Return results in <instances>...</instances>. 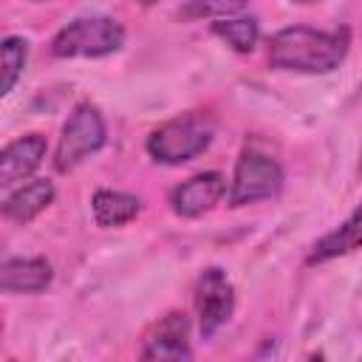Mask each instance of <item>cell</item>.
Instances as JSON below:
<instances>
[{
    "mask_svg": "<svg viewBox=\"0 0 362 362\" xmlns=\"http://www.w3.org/2000/svg\"><path fill=\"white\" fill-rule=\"evenodd\" d=\"M141 6H153V3H158V0H139Z\"/></svg>",
    "mask_w": 362,
    "mask_h": 362,
    "instance_id": "18",
    "label": "cell"
},
{
    "mask_svg": "<svg viewBox=\"0 0 362 362\" xmlns=\"http://www.w3.org/2000/svg\"><path fill=\"white\" fill-rule=\"evenodd\" d=\"M351 48V31L331 28H308V25H288L272 34L266 57L269 65L277 71H294V74H331L339 68Z\"/></svg>",
    "mask_w": 362,
    "mask_h": 362,
    "instance_id": "1",
    "label": "cell"
},
{
    "mask_svg": "<svg viewBox=\"0 0 362 362\" xmlns=\"http://www.w3.org/2000/svg\"><path fill=\"white\" fill-rule=\"evenodd\" d=\"M212 141V122L204 113H181L150 130L144 147L158 164H187Z\"/></svg>",
    "mask_w": 362,
    "mask_h": 362,
    "instance_id": "3",
    "label": "cell"
},
{
    "mask_svg": "<svg viewBox=\"0 0 362 362\" xmlns=\"http://www.w3.org/2000/svg\"><path fill=\"white\" fill-rule=\"evenodd\" d=\"M122 45H124V25L113 17L93 14V17H76L68 25H62L51 37L48 51L57 59H99L116 54Z\"/></svg>",
    "mask_w": 362,
    "mask_h": 362,
    "instance_id": "2",
    "label": "cell"
},
{
    "mask_svg": "<svg viewBox=\"0 0 362 362\" xmlns=\"http://www.w3.org/2000/svg\"><path fill=\"white\" fill-rule=\"evenodd\" d=\"M90 209H93V221L102 229H113V226H124L130 223L139 212H141V201L130 192H119V189H96L90 198Z\"/></svg>",
    "mask_w": 362,
    "mask_h": 362,
    "instance_id": "13",
    "label": "cell"
},
{
    "mask_svg": "<svg viewBox=\"0 0 362 362\" xmlns=\"http://www.w3.org/2000/svg\"><path fill=\"white\" fill-rule=\"evenodd\" d=\"M226 178L218 173V170H209V173H198L187 181H181L178 187H173L170 192V209L178 215V218H201L206 215L209 209H215L221 204V198L226 195Z\"/></svg>",
    "mask_w": 362,
    "mask_h": 362,
    "instance_id": "7",
    "label": "cell"
},
{
    "mask_svg": "<svg viewBox=\"0 0 362 362\" xmlns=\"http://www.w3.org/2000/svg\"><path fill=\"white\" fill-rule=\"evenodd\" d=\"M141 359L164 362V359H192L189 345V317L184 311H167L147 334L141 345Z\"/></svg>",
    "mask_w": 362,
    "mask_h": 362,
    "instance_id": "8",
    "label": "cell"
},
{
    "mask_svg": "<svg viewBox=\"0 0 362 362\" xmlns=\"http://www.w3.org/2000/svg\"><path fill=\"white\" fill-rule=\"evenodd\" d=\"M249 8V0H187L178 11L181 20H223V17H238Z\"/></svg>",
    "mask_w": 362,
    "mask_h": 362,
    "instance_id": "16",
    "label": "cell"
},
{
    "mask_svg": "<svg viewBox=\"0 0 362 362\" xmlns=\"http://www.w3.org/2000/svg\"><path fill=\"white\" fill-rule=\"evenodd\" d=\"M54 195L57 189L48 178H31L3 198V218L25 226L54 204Z\"/></svg>",
    "mask_w": 362,
    "mask_h": 362,
    "instance_id": "12",
    "label": "cell"
},
{
    "mask_svg": "<svg viewBox=\"0 0 362 362\" xmlns=\"http://www.w3.org/2000/svg\"><path fill=\"white\" fill-rule=\"evenodd\" d=\"M291 3H300V6H311V3H322V0H291Z\"/></svg>",
    "mask_w": 362,
    "mask_h": 362,
    "instance_id": "17",
    "label": "cell"
},
{
    "mask_svg": "<svg viewBox=\"0 0 362 362\" xmlns=\"http://www.w3.org/2000/svg\"><path fill=\"white\" fill-rule=\"evenodd\" d=\"M362 249V201L354 206V212L331 232H325L305 255V263L308 266H317V263H328L334 257H342V255H351Z\"/></svg>",
    "mask_w": 362,
    "mask_h": 362,
    "instance_id": "11",
    "label": "cell"
},
{
    "mask_svg": "<svg viewBox=\"0 0 362 362\" xmlns=\"http://www.w3.org/2000/svg\"><path fill=\"white\" fill-rule=\"evenodd\" d=\"M0 57H3V79H0V93H11L17 79L23 76L25 71V62H28V42L25 37L20 34H8L3 37L0 42Z\"/></svg>",
    "mask_w": 362,
    "mask_h": 362,
    "instance_id": "15",
    "label": "cell"
},
{
    "mask_svg": "<svg viewBox=\"0 0 362 362\" xmlns=\"http://www.w3.org/2000/svg\"><path fill=\"white\" fill-rule=\"evenodd\" d=\"M280 189H283V167L277 164V158L255 147H246L235 161L226 201L229 206H246V204L269 201Z\"/></svg>",
    "mask_w": 362,
    "mask_h": 362,
    "instance_id": "5",
    "label": "cell"
},
{
    "mask_svg": "<svg viewBox=\"0 0 362 362\" xmlns=\"http://www.w3.org/2000/svg\"><path fill=\"white\" fill-rule=\"evenodd\" d=\"M107 141V127H105V119L99 113L96 105L90 102H79L65 124H62V133H59V141H57V150H54V167L57 173H71L76 170L85 158H90L93 153H99Z\"/></svg>",
    "mask_w": 362,
    "mask_h": 362,
    "instance_id": "4",
    "label": "cell"
},
{
    "mask_svg": "<svg viewBox=\"0 0 362 362\" xmlns=\"http://www.w3.org/2000/svg\"><path fill=\"white\" fill-rule=\"evenodd\" d=\"M212 34L221 37L232 51L238 54H252L257 40H260V25L255 17H223L212 20Z\"/></svg>",
    "mask_w": 362,
    "mask_h": 362,
    "instance_id": "14",
    "label": "cell"
},
{
    "mask_svg": "<svg viewBox=\"0 0 362 362\" xmlns=\"http://www.w3.org/2000/svg\"><path fill=\"white\" fill-rule=\"evenodd\" d=\"M48 153V141L42 133H25L11 139L0 153V187L8 189L20 181H28Z\"/></svg>",
    "mask_w": 362,
    "mask_h": 362,
    "instance_id": "9",
    "label": "cell"
},
{
    "mask_svg": "<svg viewBox=\"0 0 362 362\" xmlns=\"http://www.w3.org/2000/svg\"><path fill=\"white\" fill-rule=\"evenodd\" d=\"M195 311L198 331L204 339H212L235 314V286L223 269L206 266L195 283Z\"/></svg>",
    "mask_w": 362,
    "mask_h": 362,
    "instance_id": "6",
    "label": "cell"
},
{
    "mask_svg": "<svg viewBox=\"0 0 362 362\" xmlns=\"http://www.w3.org/2000/svg\"><path fill=\"white\" fill-rule=\"evenodd\" d=\"M51 280L54 266L45 257H6L0 266V288L6 294H40Z\"/></svg>",
    "mask_w": 362,
    "mask_h": 362,
    "instance_id": "10",
    "label": "cell"
}]
</instances>
